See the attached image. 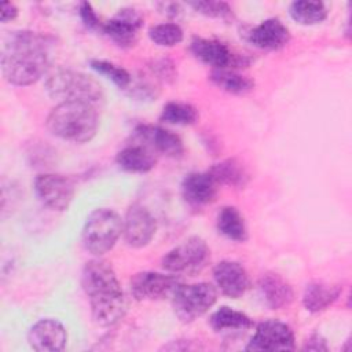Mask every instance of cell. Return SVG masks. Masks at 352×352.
<instances>
[{
    "instance_id": "e0dca14e",
    "label": "cell",
    "mask_w": 352,
    "mask_h": 352,
    "mask_svg": "<svg viewBox=\"0 0 352 352\" xmlns=\"http://www.w3.org/2000/svg\"><path fill=\"white\" fill-rule=\"evenodd\" d=\"M217 182L210 172H191L182 182V195L192 208L212 204L217 195Z\"/></svg>"
},
{
    "instance_id": "9a60e30c",
    "label": "cell",
    "mask_w": 352,
    "mask_h": 352,
    "mask_svg": "<svg viewBox=\"0 0 352 352\" xmlns=\"http://www.w3.org/2000/svg\"><path fill=\"white\" fill-rule=\"evenodd\" d=\"M135 136L139 142L153 148L157 154L179 158L184 153V146L180 136L162 126L150 124L138 125L135 128Z\"/></svg>"
},
{
    "instance_id": "ac0fdd59",
    "label": "cell",
    "mask_w": 352,
    "mask_h": 352,
    "mask_svg": "<svg viewBox=\"0 0 352 352\" xmlns=\"http://www.w3.org/2000/svg\"><path fill=\"white\" fill-rule=\"evenodd\" d=\"M290 38L289 29L278 18H267L248 33L252 45L265 51H276L283 48Z\"/></svg>"
},
{
    "instance_id": "9c48e42d",
    "label": "cell",
    "mask_w": 352,
    "mask_h": 352,
    "mask_svg": "<svg viewBox=\"0 0 352 352\" xmlns=\"http://www.w3.org/2000/svg\"><path fill=\"white\" fill-rule=\"evenodd\" d=\"M191 54L202 63L212 66L213 69H234L246 67L250 59L234 54L224 43L214 38L194 37L190 43Z\"/></svg>"
},
{
    "instance_id": "83f0119b",
    "label": "cell",
    "mask_w": 352,
    "mask_h": 352,
    "mask_svg": "<svg viewBox=\"0 0 352 352\" xmlns=\"http://www.w3.org/2000/svg\"><path fill=\"white\" fill-rule=\"evenodd\" d=\"M150 40L161 47H173L183 41L184 33L180 25L173 22H164L148 29Z\"/></svg>"
},
{
    "instance_id": "3957f363",
    "label": "cell",
    "mask_w": 352,
    "mask_h": 352,
    "mask_svg": "<svg viewBox=\"0 0 352 352\" xmlns=\"http://www.w3.org/2000/svg\"><path fill=\"white\" fill-rule=\"evenodd\" d=\"M47 128L54 136L67 142H89L99 128L98 109L87 102H60L50 111Z\"/></svg>"
},
{
    "instance_id": "836d02e7",
    "label": "cell",
    "mask_w": 352,
    "mask_h": 352,
    "mask_svg": "<svg viewBox=\"0 0 352 352\" xmlns=\"http://www.w3.org/2000/svg\"><path fill=\"white\" fill-rule=\"evenodd\" d=\"M18 16V8L15 7V4L10 3V1H3L1 7H0V21L3 23L12 21Z\"/></svg>"
},
{
    "instance_id": "7402d4cb",
    "label": "cell",
    "mask_w": 352,
    "mask_h": 352,
    "mask_svg": "<svg viewBox=\"0 0 352 352\" xmlns=\"http://www.w3.org/2000/svg\"><path fill=\"white\" fill-rule=\"evenodd\" d=\"M217 231L227 239L245 242L248 239V228L243 216L235 206H224L217 214Z\"/></svg>"
},
{
    "instance_id": "44dd1931",
    "label": "cell",
    "mask_w": 352,
    "mask_h": 352,
    "mask_svg": "<svg viewBox=\"0 0 352 352\" xmlns=\"http://www.w3.org/2000/svg\"><path fill=\"white\" fill-rule=\"evenodd\" d=\"M342 287L340 285H331L326 282H311L307 285L302 294V304L309 312H320L327 309L341 294Z\"/></svg>"
},
{
    "instance_id": "d6986e66",
    "label": "cell",
    "mask_w": 352,
    "mask_h": 352,
    "mask_svg": "<svg viewBox=\"0 0 352 352\" xmlns=\"http://www.w3.org/2000/svg\"><path fill=\"white\" fill-rule=\"evenodd\" d=\"M158 154L153 148L139 142L121 148L116 155V162L125 172L146 173L155 166Z\"/></svg>"
},
{
    "instance_id": "4316f807",
    "label": "cell",
    "mask_w": 352,
    "mask_h": 352,
    "mask_svg": "<svg viewBox=\"0 0 352 352\" xmlns=\"http://www.w3.org/2000/svg\"><path fill=\"white\" fill-rule=\"evenodd\" d=\"M160 120L170 125H192L198 120V110L184 102H168L161 111Z\"/></svg>"
},
{
    "instance_id": "30bf717a",
    "label": "cell",
    "mask_w": 352,
    "mask_h": 352,
    "mask_svg": "<svg viewBox=\"0 0 352 352\" xmlns=\"http://www.w3.org/2000/svg\"><path fill=\"white\" fill-rule=\"evenodd\" d=\"M182 280L176 275L154 271L136 272L129 282L131 293L138 301H155L172 297Z\"/></svg>"
},
{
    "instance_id": "f1b7e54d",
    "label": "cell",
    "mask_w": 352,
    "mask_h": 352,
    "mask_svg": "<svg viewBox=\"0 0 352 352\" xmlns=\"http://www.w3.org/2000/svg\"><path fill=\"white\" fill-rule=\"evenodd\" d=\"M91 67L98 72L102 76H106L109 80H111L118 88H129L131 82H132V77L128 73V70H125L124 67L109 62V60H103V59H92L91 60Z\"/></svg>"
},
{
    "instance_id": "5bb4252c",
    "label": "cell",
    "mask_w": 352,
    "mask_h": 352,
    "mask_svg": "<svg viewBox=\"0 0 352 352\" xmlns=\"http://www.w3.org/2000/svg\"><path fill=\"white\" fill-rule=\"evenodd\" d=\"M28 342L38 352H59L66 346L67 331L56 319H40L29 329Z\"/></svg>"
},
{
    "instance_id": "5b68a950",
    "label": "cell",
    "mask_w": 352,
    "mask_h": 352,
    "mask_svg": "<svg viewBox=\"0 0 352 352\" xmlns=\"http://www.w3.org/2000/svg\"><path fill=\"white\" fill-rule=\"evenodd\" d=\"M124 220L109 208H99L89 213L82 227V245L94 256H102L111 250L122 232Z\"/></svg>"
},
{
    "instance_id": "f546056e",
    "label": "cell",
    "mask_w": 352,
    "mask_h": 352,
    "mask_svg": "<svg viewBox=\"0 0 352 352\" xmlns=\"http://www.w3.org/2000/svg\"><path fill=\"white\" fill-rule=\"evenodd\" d=\"M188 6L192 7L197 12L209 18H217L224 21L232 18L231 7L224 1H192Z\"/></svg>"
},
{
    "instance_id": "4dcf8cb0",
    "label": "cell",
    "mask_w": 352,
    "mask_h": 352,
    "mask_svg": "<svg viewBox=\"0 0 352 352\" xmlns=\"http://www.w3.org/2000/svg\"><path fill=\"white\" fill-rule=\"evenodd\" d=\"M78 14L80 18L82 21V23L88 28V29H102V23L99 21V16L96 15L94 7L91 6V3L88 1H81L80 7H78Z\"/></svg>"
},
{
    "instance_id": "4fadbf2b",
    "label": "cell",
    "mask_w": 352,
    "mask_h": 352,
    "mask_svg": "<svg viewBox=\"0 0 352 352\" xmlns=\"http://www.w3.org/2000/svg\"><path fill=\"white\" fill-rule=\"evenodd\" d=\"M143 26L142 15L133 8H121L114 18L103 23V33L118 47L131 48L138 43Z\"/></svg>"
},
{
    "instance_id": "2e32d148",
    "label": "cell",
    "mask_w": 352,
    "mask_h": 352,
    "mask_svg": "<svg viewBox=\"0 0 352 352\" xmlns=\"http://www.w3.org/2000/svg\"><path fill=\"white\" fill-rule=\"evenodd\" d=\"M217 289L227 297L239 298L250 286V279L243 265L234 260H223L213 268Z\"/></svg>"
},
{
    "instance_id": "1f68e13d",
    "label": "cell",
    "mask_w": 352,
    "mask_h": 352,
    "mask_svg": "<svg viewBox=\"0 0 352 352\" xmlns=\"http://www.w3.org/2000/svg\"><path fill=\"white\" fill-rule=\"evenodd\" d=\"M153 72L157 73V76L160 78L168 80V78H173L175 76V69H173V63L168 59H161L158 62H155L153 65Z\"/></svg>"
},
{
    "instance_id": "cb8c5ba5",
    "label": "cell",
    "mask_w": 352,
    "mask_h": 352,
    "mask_svg": "<svg viewBox=\"0 0 352 352\" xmlns=\"http://www.w3.org/2000/svg\"><path fill=\"white\" fill-rule=\"evenodd\" d=\"M209 78L216 87L234 95H245L254 88L252 78L231 69H213Z\"/></svg>"
},
{
    "instance_id": "484cf974",
    "label": "cell",
    "mask_w": 352,
    "mask_h": 352,
    "mask_svg": "<svg viewBox=\"0 0 352 352\" xmlns=\"http://www.w3.org/2000/svg\"><path fill=\"white\" fill-rule=\"evenodd\" d=\"M290 16L300 25L311 26L323 22L327 18V7L322 1L298 0L293 1L289 7Z\"/></svg>"
},
{
    "instance_id": "277c9868",
    "label": "cell",
    "mask_w": 352,
    "mask_h": 352,
    "mask_svg": "<svg viewBox=\"0 0 352 352\" xmlns=\"http://www.w3.org/2000/svg\"><path fill=\"white\" fill-rule=\"evenodd\" d=\"M45 88L48 95L59 103L87 102L98 106L104 99L103 89L94 77L70 69L59 67L50 73Z\"/></svg>"
},
{
    "instance_id": "d6a6232c",
    "label": "cell",
    "mask_w": 352,
    "mask_h": 352,
    "mask_svg": "<svg viewBox=\"0 0 352 352\" xmlns=\"http://www.w3.org/2000/svg\"><path fill=\"white\" fill-rule=\"evenodd\" d=\"M302 349L304 351H327V344H326V340L320 334L315 333L307 340Z\"/></svg>"
},
{
    "instance_id": "7c38bea8",
    "label": "cell",
    "mask_w": 352,
    "mask_h": 352,
    "mask_svg": "<svg viewBox=\"0 0 352 352\" xmlns=\"http://www.w3.org/2000/svg\"><path fill=\"white\" fill-rule=\"evenodd\" d=\"M157 223L154 216L143 205L133 204L125 214L122 232L126 243L132 248H143L155 235Z\"/></svg>"
},
{
    "instance_id": "ffe728a7",
    "label": "cell",
    "mask_w": 352,
    "mask_h": 352,
    "mask_svg": "<svg viewBox=\"0 0 352 352\" xmlns=\"http://www.w3.org/2000/svg\"><path fill=\"white\" fill-rule=\"evenodd\" d=\"M258 287L265 304L271 309H282L293 301V289L290 283L285 280L279 274H263V276L258 280Z\"/></svg>"
},
{
    "instance_id": "7a4b0ae2",
    "label": "cell",
    "mask_w": 352,
    "mask_h": 352,
    "mask_svg": "<svg viewBox=\"0 0 352 352\" xmlns=\"http://www.w3.org/2000/svg\"><path fill=\"white\" fill-rule=\"evenodd\" d=\"M81 285L89 300L92 319L98 326L111 327L120 323L128 309V301L111 264L102 258L85 263Z\"/></svg>"
},
{
    "instance_id": "52a82bcc",
    "label": "cell",
    "mask_w": 352,
    "mask_h": 352,
    "mask_svg": "<svg viewBox=\"0 0 352 352\" xmlns=\"http://www.w3.org/2000/svg\"><path fill=\"white\" fill-rule=\"evenodd\" d=\"M210 260V249L199 236H191L170 249L161 260L165 271L172 274L201 272Z\"/></svg>"
},
{
    "instance_id": "8992f818",
    "label": "cell",
    "mask_w": 352,
    "mask_h": 352,
    "mask_svg": "<svg viewBox=\"0 0 352 352\" xmlns=\"http://www.w3.org/2000/svg\"><path fill=\"white\" fill-rule=\"evenodd\" d=\"M216 300L217 290L212 283H180L172 294V307L175 315L183 323H190L206 314Z\"/></svg>"
},
{
    "instance_id": "8fae6325",
    "label": "cell",
    "mask_w": 352,
    "mask_h": 352,
    "mask_svg": "<svg viewBox=\"0 0 352 352\" xmlns=\"http://www.w3.org/2000/svg\"><path fill=\"white\" fill-rule=\"evenodd\" d=\"M296 348L292 327L279 320H264L257 324L246 351H293Z\"/></svg>"
},
{
    "instance_id": "d4e9b609",
    "label": "cell",
    "mask_w": 352,
    "mask_h": 352,
    "mask_svg": "<svg viewBox=\"0 0 352 352\" xmlns=\"http://www.w3.org/2000/svg\"><path fill=\"white\" fill-rule=\"evenodd\" d=\"M209 323L214 331L224 330H246L253 327V320L243 312L230 307H220L210 315Z\"/></svg>"
},
{
    "instance_id": "603a6c76",
    "label": "cell",
    "mask_w": 352,
    "mask_h": 352,
    "mask_svg": "<svg viewBox=\"0 0 352 352\" xmlns=\"http://www.w3.org/2000/svg\"><path fill=\"white\" fill-rule=\"evenodd\" d=\"M217 184H226L235 188H243L249 182V175L245 166L235 158H228L214 164L209 169Z\"/></svg>"
},
{
    "instance_id": "ba28073f",
    "label": "cell",
    "mask_w": 352,
    "mask_h": 352,
    "mask_svg": "<svg viewBox=\"0 0 352 352\" xmlns=\"http://www.w3.org/2000/svg\"><path fill=\"white\" fill-rule=\"evenodd\" d=\"M34 191L43 205L52 210L63 212L74 198L76 186L65 175L41 173L34 179Z\"/></svg>"
},
{
    "instance_id": "6da1fadb",
    "label": "cell",
    "mask_w": 352,
    "mask_h": 352,
    "mask_svg": "<svg viewBox=\"0 0 352 352\" xmlns=\"http://www.w3.org/2000/svg\"><path fill=\"white\" fill-rule=\"evenodd\" d=\"M50 37L32 32L15 30L3 40L1 72L4 78L18 87L38 81L50 66Z\"/></svg>"
}]
</instances>
